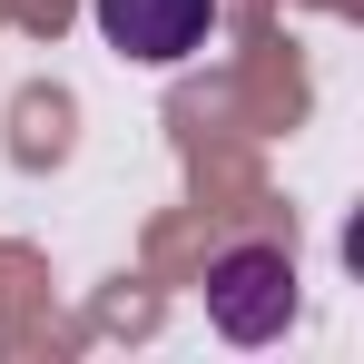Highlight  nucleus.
Listing matches in <instances>:
<instances>
[{"mask_svg": "<svg viewBox=\"0 0 364 364\" xmlns=\"http://www.w3.org/2000/svg\"><path fill=\"white\" fill-rule=\"evenodd\" d=\"M207 30H217V0H99V40L148 69L207 50Z\"/></svg>", "mask_w": 364, "mask_h": 364, "instance_id": "nucleus-2", "label": "nucleus"}, {"mask_svg": "<svg viewBox=\"0 0 364 364\" xmlns=\"http://www.w3.org/2000/svg\"><path fill=\"white\" fill-rule=\"evenodd\" d=\"M207 315L227 345H276L296 325V256L286 246H227L207 266Z\"/></svg>", "mask_w": 364, "mask_h": 364, "instance_id": "nucleus-1", "label": "nucleus"}]
</instances>
